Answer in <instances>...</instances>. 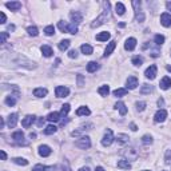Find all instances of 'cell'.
<instances>
[{"mask_svg":"<svg viewBox=\"0 0 171 171\" xmlns=\"http://www.w3.org/2000/svg\"><path fill=\"white\" fill-rule=\"evenodd\" d=\"M104 7H106V10L103 11V13L99 16L98 19H95V22L91 23V28H96V27H99V25L103 24L104 22H107L108 16H110V3H108V1L104 3Z\"/></svg>","mask_w":171,"mask_h":171,"instance_id":"cell-1","label":"cell"},{"mask_svg":"<svg viewBox=\"0 0 171 171\" xmlns=\"http://www.w3.org/2000/svg\"><path fill=\"white\" fill-rule=\"evenodd\" d=\"M57 27H59V29H60L62 32H68V34H74L75 35L76 32H78V27H76V24H66V23L63 22H59L57 23Z\"/></svg>","mask_w":171,"mask_h":171,"instance_id":"cell-2","label":"cell"},{"mask_svg":"<svg viewBox=\"0 0 171 171\" xmlns=\"http://www.w3.org/2000/svg\"><path fill=\"white\" fill-rule=\"evenodd\" d=\"M76 147H79V149H83V150H87L91 147V139H90L88 136H82L80 139L76 140L75 143Z\"/></svg>","mask_w":171,"mask_h":171,"instance_id":"cell-3","label":"cell"},{"mask_svg":"<svg viewBox=\"0 0 171 171\" xmlns=\"http://www.w3.org/2000/svg\"><path fill=\"white\" fill-rule=\"evenodd\" d=\"M114 142V134H112V130H106L104 135H103V139H102V144L104 147L111 146V143Z\"/></svg>","mask_w":171,"mask_h":171,"instance_id":"cell-4","label":"cell"},{"mask_svg":"<svg viewBox=\"0 0 171 171\" xmlns=\"http://www.w3.org/2000/svg\"><path fill=\"white\" fill-rule=\"evenodd\" d=\"M124 156H126L128 160H136L138 159V156H139V154H138V151H136L134 147H128V149H126L123 152H122ZM126 159V160H127Z\"/></svg>","mask_w":171,"mask_h":171,"instance_id":"cell-5","label":"cell"},{"mask_svg":"<svg viewBox=\"0 0 171 171\" xmlns=\"http://www.w3.org/2000/svg\"><path fill=\"white\" fill-rule=\"evenodd\" d=\"M156 72H158V67L155 66V64H151V66L149 67L146 70V72H144V75H146L147 79L152 80V79H155V76H156Z\"/></svg>","mask_w":171,"mask_h":171,"instance_id":"cell-6","label":"cell"},{"mask_svg":"<svg viewBox=\"0 0 171 171\" xmlns=\"http://www.w3.org/2000/svg\"><path fill=\"white\" fill-rule=\"evenodd\" d=\"M132 6L135 7V18H136V20H138V22H143V20H144V15H143V12L139 10L140 1L135 0V1H132Z\"/></svg>","mask_w":171,"mask_h":171,"instance_id":"cell-7","label":"cell"},{"mask_svg":"<svg viewBox=\"0 0 171 171\" xmlns=\"http://www.w3.org/2000/svg\"><path fill=\"white\" fill-rule=\"evenodd\" d=\"M55 94H56L57 98H66L68 94H70V90L64 87V86H57L55 88Z\"/></svg>","mask_w":171,"mask_h":171,"instance_id":"cell-8","label":"cell"},{"mask_svg":"<svg viewBox=\"0 0 171 171\" xmlns=\"http://www.w3.org/2000/svg\"><path fill=\"white\" fill-rule=\"evenodd\" d=\"M70 18H71L72 24H79V23H82V20H83V15L79 12V11H74V12H71Z\"/></svg>","mask_w":171,"mask_h":171,"instance_id":"cell-9","label":"cell"},{"mask_svg":"<svg viewBox=\"0 0 171 171\" xmlns=\"http://www.w3.org/2000/svg\"><path fill=\"white\" fill-rule=\"evenodd\" d=\"M166 118H167V111L166 110H159L158 112L155 114V116H154V121H155L156 123H162V122L166 121Z\"/></svg>","mask_w":171,"mask_h":171,"instance_id":"cell-10","label":"cell"},{"mask_svg":"<svg viewBox=\"0 0 171 171\" xmlns=\"http://www.w3.org/2000/svg\"><path fill=\"white\" fill-rule=\"evenodd\" d=\"M126 86H127V90L136 88V86H138V78H136V76H128V78H127V82H126Z\"/></svg>","mask_w":171,"mask_h":171,"instance_id":"cell-11","label":"cell"},{"mask_svg":"<svg viewBox=\"0 0 171 171\" xmlns=\"http://www.w3.org/2000/svg\"><path fill=\"white\" fill-rule=\"evenodd\" d=\"M160 23H162V25H165V27H171V15L170 13H167V12L162 13Z\"/></svg>","mask_w":171,"mask_h":171,"instance_id":"cell-12","label":"cell"},{"mask_svg":"<svg viewBox=\"0 0 171 171\" xmlns=\"http://www.w3.org/2000/svg\"><path fill=\"white\" fill-rule=\"evenodd\" d=\"M51 152H52V150L50 149V147L47 146V144H41L40 147H39V155L40 156H50Z\"/></svg>","mask_w":171,"mask_h":171,"instance_id":"cell-13","label":"cell"},{"mask_svg":"<svg viewBox=\"0 0 171 171\" xmlns=\"http://www.w3.org/2000/svg\"><path fill=\"white\" fill-rule=\"evenodd\" d=\"M34 122H35V115H27V116L22 121V126L24 127V128H28Z\"/></svg>","mask_w":171,"mask_h":171,"instance_id":"cell-14","label":"cell"},{"mask_svg":"<svg viewBox=\"0 0 171 171\" xmlns=\"http://www.w3.org/2000/svg\"><path fill=\"white\" fill-rule=\"evenodd\" d=\"M135 47H136V39L135 38H128L127 39L126 43H124V48H126L127 51H132Z\"/></svg>","mask_w":171,"mask_h":171,"instance_id":"cell-15","label":"cell"},{"mask_svg":"<svg viewBox=\"0 0 171 171\" xmlns=\"http://www.w3.org/2000/svg\"><path fill=\"white\" fill-rule=\"evenodd\" d=\"M18 123V114H11L7 119V126L10 127V128H13Z\"/></svg>","mask_w":171,"mask_h":171,"instance_id":"cell-16","label":"cell"},{"mask_svg":"<svg viewBox=\"0 0 171 171\" xmlns=\"http://www.w3.org/2000/svg\"><path fill=\"white\" fill-rule=\"evenodd\" d=\"M159 87H160L162 90H168L171 87V78L165 76V78L160 80V83H159Z\"/></svg>","mask_w":171,"mask_h":171,"instance_id":"cell-17","label":"cell"},{"mask_svg":"<svg viewBox=\"0 0 171 171\" xmlns=\"http://www.w3.org/2000/svg\"><path fill=\"white\" fill-rule=\"evenodd\" d=\"M6 7L11 11H18L22 8V3L20 1H11V3H6Z\"/></svg>","mask_w":171,"mask_h":171,"instance_id":"cell-18","label":"cell"},{"mask_svg":"<svg viewBox=\"0 0 171 171\" xmlns=\"http://www.w3.org/2000/svg\"><path fill=\"white\" fill-rule=\"evenodd\" d=\"M12 139L15 140V142H18L19 144H22L23 139H24V134H23L22 131H16V132L12 134ZM23 144H25V143H23Z\"/></svg>","mask_w":171,"mask_h":171,"instance_id":"cell-19","label":"cell"},{"mask_svg":"<svg viewBox=\"0 0 171 171\" xmlns=\"http://www.w3.org/2000/svg\"><path fill=\"white\" fill-rule=\"evenodd\" d=\"M115 47H116V41H110L108 43V46L106 47V50H104V56H108V55H111L112 54V51L115 50Z\"/></svg>","mask_w":171,"mask_h":171,"instance_id":"cell-20","label":"cell"},{"mask_svg":"<svg viewBox=\"0 0 171 171\" xmlns=\"http://www.w3.org/2000/svg\"><path fill=\"white\" fill-rule=\"evenodd\" d=\"M96 70H99V64L96 63V62H90V63H87V71H88L90 74L96 72Z\"/></svg>","mask_w":171,"mask_h":171,"instance_id":"cell-21","label":"cell"},{"mask_svg":"<svg viewBox=\"0 0 171 171\" xmlns=\"http://www.w3.org/2000/svg\"><path fill=\"white\" fill-rule=\"evenodd\" d=\"M115 107L119 110V112H121L122 116H124V115L127 114V107H126V104H124L123 102H118L116 104H115Z\"/></svg>","mask_w":171,"mask_h":171,"instance_id":"cell-22","label":"cell"},{"mask_svg":"<svg viewBox=\"0 0 171 171\" xmlns=\"http://www.w3.org/2000/svg\"><path fill=\"white\" fill-rule=\"evenodd\" d=\"M40 50H41V54L44 55L46 57L52 56V54H54V51H52V48H51L50 46H43V47H41Z\"/></svg>","mask_w":171,"mask_h":171,"instance_id":"cell-23","label":"cell"},{"mask_svg":"<svg viewBox=\"0 0 171 171\" xmlns=\"http://www.w3.org/2000/svg\"><path fill=\"white\" fill-rule=\"evenodd\" d=\"M128 135H126V134H118L116 136V140L119 144H126V143H128Z\"/></svg>","mask_w":171,"mask_h":171,"instance_id":"cell-24","label":"cell"},{"mask_svg":"<svg viewBox=\"0 0 171 171\" xmlns=\"http://www.w3.org/2000/svg\"><path fill=\"white\" fill-rule=\"evenodd\" d=\"M110 32L104 31V32H100L99 35H96V40L98 41H107L108 39H110Z\"/></svg>","mask_w":171,"mask_h":171,"instance_id":"cell-25","label":"cell"},{"mask_svg":"<svg viewBox=\"0 0 171 171\" xmlns=\"http://www.w3.org/2000/svg\"><path fill=\"white\" fill-rule=\"evenodd\" d=\"M47 90L46 88H35L34 90V95L36 96V98H44L46 95H47Z\"/></svg>","mask_w":171,"mask_h":171,"instance_id":"cell-26","label":"cell"},{"mask_svg":"<svg viewBox=\"0 0 171 171\" xmlns=\"http://www.w3.org/2000/svg\"><path fill=\"white\" fill-rule=\"evenodd\" d=\"M118 167H119V168H124V170H130L131 165H130V162L126 160V159H121V160L118 162Z\"/></svg>","mask_w":171,"mask_h":171,"instance_id":"cell-27","label":"cell"},{"mask_svg":"<svg viewBox=\"0 0 171 171\" xmlns=\"http://www.w3.org/2000/svg\"><path fill=\"white\" fill-rule=\"evenodd\" d=\"M91 114V111H90V108L88 107H79L78 110H76V115L78 116H82V115H90Z\"/></svg>","mask_w":171,"mask_h":171,"instance_id":"cell-28","label":"cell"},{"mask_svg":"<svg viewBox=\"0 0 171 171\" xmlns=\"http://www.w3.org/2000/svg\"><path fill=\"white\" fill-rule=\"evenodd\" d=\"M47 121H50V122H59V121H60V114H59V112H51V114H48Z\"/></svg>","mask_w":171,"mask_h":171,"instance_id":"cell-29","label":"cell"},{"mask_svg":"<svg viewBox=\"0 0 171 171\" xmlns=\"http://www.w3.org/2000/svg\"><path fill=\"white\" fill-rule=\"evenodd\" d=\"M80 50H82V52H83L84 55H91V54H92V51H94V48H92L90 44H82Z\"/></svg>","mask_w":171,"mask_h":171,"instance_id":"cell-30","label":"cell"},{"mask_svg":"<svg viewBox=\"0 0 171 171\" xmlns=\"http://www.w3.org/2000/svg\"><path fill=\"white\" fill-rule=\"evenodd\" d=\"M57 130V127L54 126V124H50V126H47L44 128V134L46 135H52V134H55Z\"/></svg>","mask_w":171,"mask_h":171,"instance_id":"cell-31","label":"cell"},{"mask_svg":"<svg viewBox=\"0 0 171 171\" xmlns=\"http://www.w3.org/2000/svg\"><path fill=\"white\" fill-rule=\"evenodd\" d=\"M124 11H126V7H124L122 3L115 4V12H116V15H123Z\"/></svg>","mask_w":171,"mask_h":171,"instance_id":"cell-32","label":"cell"},{"mask_svg":"<svg viewBox=\"0 0 171 171\" xmlns=\"http://www.w3.org/2000/svg\"><path fill=\"white\" fill-rule=\"evenodd\" d=\"M98 91L102 96H107L108 94H110V87H108L107 84H104V86H102V87H99Z\"/></svg>","mask_w":171,"mask_h":171,"instance_id":"cell-33","label":"cell"},{"mask_svg":"<svg viewBox=\"0 0 171 171\" xmlns=\"http://www.w3.org/2000/svg\"><path fill=\"white\" fill-rule=\"evenodd\" d=\"M128 92V90L127 88H116L112 94H114V96H118V98H121V96H124Z\"/></svg>","mask_w":171,"mask_h":171,"instance_id":"cell-34","label":"cell"},{"mask_svg":"<svg viewBox=\"0 0 171 171\" xmlns=\"http://www.w3.org/2000/svg\"><path fill=\"white\" fill-rule=\"evenodd\" d=\"M70 44H71V41L70 40H62L60 43H59V50L60 51H66V50H68V47H70Z\"/></svg>","mask_w":171,"mask_h":171,"instance_id":"cell-35","label":"cell"},{"mask_svg":"<svg viewBox=\"0 0 171 171\" xmlns=\"http://www.w3.org/2000/svg\"><path fill=\"white\" fill-rule=\"evenodd\" d=\"M27 32H28V35H31V36H38L39 35V29L36 28L35 25H29L28 28H27Z\"/></svg>","mask_w":171,"mask_h":171,"instance_id":"cell-36","label":"cell"},{"mask_svg":"<svg viewBox=\"0 0 171 171\" xmlns=\"http://www.w3.org/2000/svg\"><path fill=\"white\" fill-rule=\"evenodd\" d=\"M6 104L7 106H10V107H12V106L16 104V98L13 95H8L6 98Z\"/></svg>","mask_w":171,"mask_h":171,"instance_id":"cell-37","label":"cell"},{"mask_svg":"<svg viewBox=\"0 0 171 171\" xmlns=\"http://www.w3.org/2000/svg\"><path fill=\"white\" fill-rule=\"evenodd\" d=\"M152 91V87L149 84H143L142 88H140V94H143V95H146V94H150V92Z\"/></svg>","mask_w":171,"mask_h":171,"instance_id":"cell-38","label":"cell"},{"mask_svg":"<svg viewBox=\"0 0 171 171\" xmlns=\"http://www.w3.org/2000/svg\"><path fill=\"white\" fill-rule=\"evenodd\" d=\"M132 64L136 67H140L143 64V57L142 56H134L132 57Z\"/></svg>","mask_w":171,"mask_h":171,"instance_id":"cell-39","label":"cell"},{"mask_svg":"<svg viewBox=\"0 0 171 171\" xmlns=\"http://www.w3.org/2000/svg\"><path fill=\"white\" fill-rule=\"evenodd\" d=\"M12 160H13V163L20 165V166H27V165H28V160H25L24 158H13Z\"/></svg>","mask_w":171,"mask_h":171,"instance_id":"cell-40","label":"cell"},{"mask_svg":"<svg viewBox=\"0 0 171 171\" xmlns=\"http://www.w3.org/2000/svg\"><path fill=\"white\" fill-rule=\"evenodd\" d=\"M44 34L47 36H52L55 34V28H54V25H48V27H46L44 28Z\"/></svg>","mask_w":171,"mask_h":171,"instance_id":"cell-41","label":"cell"},{"mask_svg":"<svg viewBox=\"0 0 171 171\" xmlns=\"http://www.w3.org/2000/svg\"><path fill=\"white\" fill-rule=\"evenodd\" d=\"M70 110H71L70 104H63V106H62V110H60V115L66 116V115L68 114V112H70Z\"/></svg>","mask_w":171,"mask_h":171,"instance_id":"cell-42","label":"cell"},{"mask_svg":"<svg viewBox=\"0 0 171 171\" xmlns=\"http://www.w3.org/2000/svg\"><path fill=\"white\" fill-rule=\"evenodd\" d=\"M142 143L143 144H151L152 143V138H151V135H144L142 138Z\"/></svg>","mask_w":171,"mask_h":171,"instance_id":"cell-43","label":"cell"},{"mask_svg":"<svg viewBox=\"0 0 171 171\" xmlns=\"http://www.w3.org/2000/svg\"><path fill=\"white\" fill-rule=\"evenodd\" d=\"M48 166H44V165H36L35 167L32 168V171H46V170H48Z\"/></svg>","mask_w":171,"mask_h":171,"instance_id":"cell-44","label":"cell"},{"mask_svg":"<svg viewBox=\"0 0 171 171\" xmlns=\"http://www.w3.org/2000/svg\"><path fill=\"white\" fill-rule=\"evenodd\" d=\"M155 43L158 46H162L165 43V36L163 35H155Z\"/></svg>","mask_w":171,"mask_h":171,"instance_id":"cell-45","label":"cell"},{"mask_svg":"<svg viewBox=\"0 0 171 171\" xmlns=\"http://www.w3.org/2000/svg\"><path fill=\"white\" fill-rule=\"evenodd\" d=\"M144 108H146V103H144V102H136V110L143 111Z\"/></svg>","mask_w":171,"mask_h":171,"instance_id":"cell-46","label":"cell"},{"mask_svg":"<svg viewBox=\"0 0 171 171\" xmlns=\"http://www.w3.org/2000/svg\"><path fill=\"white\" fill-rule=\"evenodd\" d=\"M8 38H10V35H8V34H7L6 31H3V32H1V43H3V44L6 43V40H7Z\"/></svg>","mask_w":171,"mask_h":171,"instance_id":"cell-47","label":"cell"},{"mask_svg":"<svg viewBox=\"0 0 171 171\" xmlns=\"http://www.w3.org/2000/svg\"><path fill=\"white\" fill-rule=\"evenodd\" d=\"M165 160H166V163H167V165H170V163H171V151H170V150L166 152V159H165Z\"/></svg>","mask_w":171,"mask_h":171,"instance_id":"cell-48","label":"cell"},{"mask_svg":"<svg viewBox=\"0 0 171 171\" xmlns=\"http://www.w3.org/2000/svg\"><path fill=\"white\" fill-rule=\"evenodd\" d=\"M68 56H70L71 59H75V57L78 56V52H76V50H71L70 52H68Z\"/></svg>","mask_w":171,"mask_h":171,"instance_id":"cell-49","label":"cell"},{"mask_svg":"<svg viewBox=\"0 0 171 171\" xmlns=\"http://www.w3.org/2000/svg\"><path fill=\"white\" fill-rule=\"evenodd\" d=\"M0 156H1V160H6V159H7V154H6V151H4V150H1V151H0Z\"/></svg>","mask_w":171,"mask_h":171,"instance_id":"cell-50","label":"cell"},{"mask_svg":"<svg viewBox=\"0 0 171 171\" xmlns=\"http://www.w3.org/2000/svg\"><path fill=\"white\" fill-rule=\"evenodd\" d=\"M0 16H1V24H4V23H6V20H7V18H6V13L4 12H0Z\"/></svg>","mask_w":171,"mask_h":171,"instance_id":"cell-51","label":"cell"},{"mask_svg":"<svg viewBox=\"0 0 171 171\" xmlns=\"http://www.w3.org/2000/svg\"><path fill=\"white\" fill-rule=\"evenodd\" d=\"M78 83H79V86H83V76L82 75H78Z\"/></svg>","mask_w":171,"mask_h":171,"instance_id":"cell-52","label":"cell"},{"mask_svg":"<svg viewBox=\"0 0 171 171\" xmlns=\"http://www.w3.org/2000/svg\"><path fill=\"white\" fill-rule=\"evenodd\" d=\"M130 128H131L132 131H136V130H138V127H136L135 123H131V124H130Z\"/></svg>","mask_w":171,"mask_h":171,"instance_id":"cell-53","label":"cell"},{"mask_svg":"<svg viewBox=\"0 0 171 171\" xmlns=\"http://www.w3.org/2000/svg\"><path fill=\"white\" fill-rule=\"evenodd\" d=\"M43 124H44V119H43V118H40V119H39V122H38V126L41 127Z\"/></svg>","mask_w":171,"mask_h":171,"instance_id":"cell-54","label":"cell"},{"mask_svg":"<svg viewBox=\"0 0 171 171\" xmlns=\"http://www.w3.org/2000/svg\"><path fill=\"white\" fill-rule=\"evenodd\" d=\"M158 106H165V100H163V98L158 99Z\"/></svg>","mask_w":171,"mask_h":171,"instance_id":"cell-55","label":"cell"},{"mask_svg":"<svg viewBox=\"0 0 171 171\" xmlns=\"http://www.w3.org/2000/svg\"><path fill=\"white\" fill-rule=\"evenodd\" d=\"M29 138H31V139H35V138H36V134L35 132H31V134H29Z\"/></svg>","mask_w":171,"mask_h":171,"instance_id":"cell-56","label":"cell"},{"mask_svg":"<svg viewBox=\"0 0 171 171\" xmlns=\"http://www.w3.org/2000/svg\"><path fill=\"white\" fill-rule=\"evenodd\" d=\"M79 171H90V168L88 167H82V168H79Z\"/></svg>","mask_w":171,"mask_h":171,"instance_id":"cell-57","label":"cell"},{"mask_svg":"<svg viewBox=\"0 0 171 171\" xmlns=\"http://www.w3.org/2000/svg\"><path fill=\"white\" fill-rule=\"evenodd\" d=\"M95 171H104V168L99 166V167H96V168H95Z\"/></svg>","mask_w":171,"mask_h":171,"instance_id":"cell-58","label":"cell"},{"mask_svg":"<svg viewBox=\"0 0 171 171\" xmlns=\"http://www.w3.org/2000/svg\"><path fill=\"white\" fill-rule=\"evenodd\" d=\"M8 29H10V31H13V29H15V25H13V24H11L10 27H8Z\"/></svg>","mask_w":171,"mask_h":171,"instance_id":"cell-59","label":"cell"},{"mask_svg":"<svg viewBox=\"0 0 171 171\" xmlns=\"http://www.w3.org/2000/svg\"><path fill=\"white\" fill-rule=\"evenodd\" d=\"M119 27H122V28H123V27H126V23H119Z\"/></svg>","mask_w":171,"mask_h":171,"instance_id":"cell-60","label":"cell"},{"mask_svg":"<svg viewBox=\"0 0 171 171\" xmlns=\"http://www.w3.org/2000/svg\"><path fill=\"white\" fill-rule=\"evenodd\" d=\"M166 6H167V8H168V10H170V11H171V3H170V1H168V3H167V4H166Z\"/></svg>","mask_w":171,"mask_h":171,"instance_id":"cell-61","label":"cell"},{"mask_svg":"<svg viewBox=\"0 0 171 171\" xmlns=\"http://www.w3.org/2000/svg\"><path fill=\"white\" fill-rule=\"evenodd\" d=\"M166 68H167V71H170V72H171V66H167Z\"/></svg>","mask_w":171,"mask_h":171,"instance_id":"cell-62","label":"cell"},{"mask_svg":"<svg viewBox=\"0 0 171 171\" xmlns=\"http://www.w3.org/2000/svg\"><path fill=\"white\" fill-rule=\"evenodd\" d=\"M144 171H150V170H144Z\"/></svg>","mask_w":171,"mask_h":171,"instance_id":"cell-63","label":"cell"},{"mask_svg":"<svg viewBox=\"0 0 171 171\" xmlns=\"http://www.w3.org/2000/svg\"><path fill=\"white\" fill-rule=\"evenodd\" d=\"M170 54H171V52H170Z\"/></svg>","mask_w":171,"mask_h":171,"instance_id":"cell-64","label":"cell"}]
</instances>
